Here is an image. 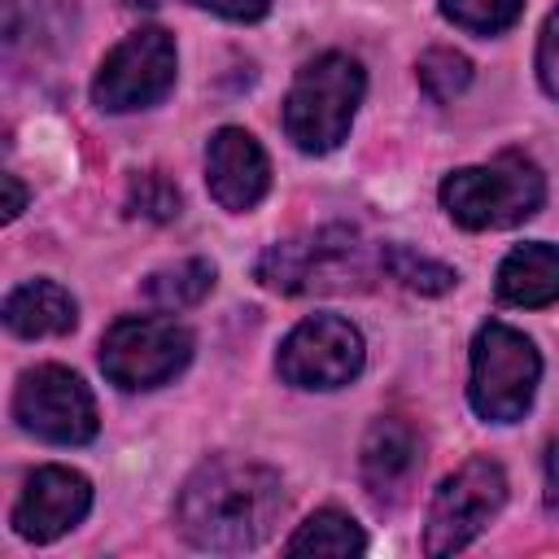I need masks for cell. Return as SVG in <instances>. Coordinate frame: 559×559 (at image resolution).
<instances>
[{
  "label": "cell",
  "mask_w": 559,
  "mask_h": 559,
  "mask_svg": "<svg viewBox=\"0 0 559 559\" xmlns=\"http://www.w3.org/2000/svg\"><path fill=\"white\" fill-rule=\"evenodd\" d=\"M205 183L223 210H253L271 188V162L245 127H218L205 148Z\"/></svg>",
  "instance_id": "7c38bea8"
},
{
  "label": "cell",
  "mask_w": 559,
  "mask_h": 559,
  "mask_svg": "<svg viewBox=\"0 0 559 559\" xmlns=\"http://www.w3.org/2000/svg\"><path fill=\"white\" fill-rule=\"evenodd\" d=\"M74 319H79L74 297L52 280H26L4 297V328L13 336H26V341L61 336L74 328Z\"/></svg>",
  "instance_id": "5bb4252c"
},
{
  "label": "cell",
  "mask_w": 559,
  "mask_h": 559,
  "mask_svg": "<svg viewBox=\"0 0 559 559\" xmlns=\"http://www.w3.org/2000/svg\"><path fill=\"white\" fill-rule=\"evenodd\" d=\"M380 262H384V271H389L393 280H402V284H406V288H415V293H445V288H454V284H459V275H454L450 266L428 262V258H415V253H411V249H402V245L380 249Z\"/></svg>",
  "instance_id": "d6986e66"
},
{
  "label": "cell",
  "mask_w": 559,
  "mask_h": 559,
  "mask_svg": "<svg viewBox=\"0 0 559 559\" xmlns=\"http://www.w3.org/2000/svg\"><path fill=\"white\" fill-rule=\"evenodd\" d=\"M546 201V179L533 157L524 153H498L485 166H463L445 175L441 183V205L445 214L467 227V231H489V227H515L533 218Z\"/></svg>",
  "instance_id": "3957f363"
},
{
  "label": "cell",
  "mask_w": 559,
  "mask_h": 559,
  "mask_svg": "<svg viewBox=\"0 0 559 559\" xmlns=\"http://www.w3.org/2000/svg\"><path fill=\"white\" fill-rule=\"evenodd\" d=\"M362 66L349 52H319L306 61L284 96V131L301 153H332L358 114Z\"/></svg>",
  "instance_id": "7a4b0ae2"
},
{
  "label": "cell",
  "mask_w": 559,
  "mask_h": 559,
  "mask_svg": "<svg viewBox=\"0 0 559 559\" xmlns=\"http://www.w3.org/2000/svg\"><path fill=\"white\" fill-rule=\"evenodd\" d=\"M192 358V332L175 319L127 314L100 336V371L118 389H157L175 380Z\"/></svg>",
  "instance_id": "8992f818"
},
{
  "label": "cell",
  "mask_w": 559,
  "mask_h": 559,
  "mask_svg": "<svg viewBox=\"0 0 559 559\" xmlns=\"http://www.w3.org/2000/svg\"><path fill=\"white\" fill-rule=\"evenodd\" d=\"M520 9H524V0H441V13L454 26L472 31V35H498V31H507L520 17Z\"/></svg>",
  "instance_id": "ffe728a7"
},
{
  "label": "cell",
  "mask_w": 559,
  "mask_h": 559,
  "mask_svg": "<svg viewBox=\"0 0 559 559\" xmlns=\"http://www.w3.org/2000/svg\"><path fill=\"white\" fill-rule=\"evenodd\" d=\"M13 415L26 432H35L44 441H57V445H83V441L96 437V424H100L92 389L70 367H57V362L31 367L17 380Z\"/></svg>",
  "instance_id": "30bf717a"
},
{
  "label": "cell",
  "mask_w": 559,
  "mask_h": 559,
  "mask_svg": "<svg viewBox=\"0 0 559 559\" xmlns=\"http://www.w3.org/2000/svg\"><path fill=\"white\" fill-rule=\"evenodd\" d=\"M546 507L559 515V441L546 445Z\"/></svg>",
  "instance_id": "cb8c5ba5"
},
{
  "label": "cell",
  "mask_w": 559,
  "mask_h": 559,
  "mask_svg": "<svg viewBox=\"0 0 559 559\" xmlns=\"http://www.w3.org/2000/svg\"><path fill=\"white\" fill-rule=\"evenodd\" d=\"M284 511V485L271 467L245 459H210L201 463L175 502L179 533L201 550H253L271 537Z\"/></svg>",
  "instance_id": "6da1fadb"
},
{
  "label": "cell",
  "mask_w": 559,
  "mask_h": 559,
  "mask_svg": "<svg viewBox=\"0 0 559 559\" xmlns=\"http://www.w3.org/2000/svg\"><path fill=\"white\" fill-rule=\"evenodd\" d=\"M26 210V188L17 183V175H4V218H17Z\"/></svg>",
  "instance_id": "d4e9b609"
},
{
  "label": "cell",
  "mask_w": 559,
  "mask_h": 559,
  "mask_svg": "<svg viewBox=\"0 0 559 559\" xmlns=\"http://www.w3.org/2000/svg\"><path fill=\"white\" fill-rule=\"evenodd\" d=\"M87 511H92L87 476L52 463V467H35L26 476V489L13 507V528L26 542H52V537L70 533L74 524H83Z\"/></svg>",
  "instance_id": "8fae6325"
},
{
  "label": "cell",
  "mask_w": 559,
  "mask_h": 559,
  "mask_svg": "<svg viewBox=\"0 0 559 559\" xmlns=\"http://www.w3.org/2000/svg\"><path fill=\"white\" fill-rule=\"evenodd\" d=\"M192 4L197 9H210V13L227 17V22H258L271 9V0H192Z\"/></svg>",
  "instance_id": "603a6c76"
},
{
  "label": "cell",
  "mask_w": 559,
  "mask_h": 559,
  "mask_svg": "<svg viewBox=\"0 0 559 559\" xmlns=\"http://www.w3.org/2000/svg\"><path fill=\"white\" fill-rule=\"evenodd\" d=\"M362 332L349 319L310 314L280 341L275 371L297 389H341L362 371Z\"/></svg>",
  "instance_id": "ba28073f"
},
{
  "label": "cell",
  "mask_w": 559,
  "mask_h": 559,
  "mask_svg": "<svg viewBox=\"0 0 559 559\" xmlns=\"http://www.w3.org/2000/svg\"><path fill=\"white\" fill-rule=\"evenodd\" d=\"M362 480L376 498H397L406 489V480L419 467V441L411 432V424L402 419H376L362 437V454H358Z\"/></svg>",
  "instance_id": "4fadbf2b"
},
{
  "label": "cell",
  "mask_w": 559,
  "mask_h": 559,
  "mask_svg": "<svg viewBox=\"0 0 559 559\" xmlns=\"http://www.w3.org/2000/svg\"><path fill=\"white\" fill-rule=\"evenodd\" d=\"M170 87H175V39L162 26H144L127 35L118 48H109V57L92 79V100L109 114H127L162 100Z\"/></svg>",
  "instance_id": "9c48e42d"
},
{
  "label": "cell",
  "mask_w": 559,
  "mask_h": 559,
  "mask_svg": "<svg viewBox=\"0 0 559 559\" xmlns=\"http://www.w3.org/2000/svg\"><path fill=\"white\" fill-rule=\"evenodd\" d=\"M542 380V358L537 345L507 328V323H485L472 341V411L489 424H511L533 406Z\"/></svg>",
  "instance_id": "5b68a950"
},
{
  "label": "cell",
  "mask_w": 559,
  "mask_h": 559,
  "mask_svg": "<svg viewBox=\"0 0 559 559\" xmlns=\"http://www.w3.org/2000/svg\"><path fill=\"white\" fill-rule=\"evenodd\" d=\"M284 550L288 555H332V559H345V555H362L367 550V533L358 528L354 515H345L336 507H323L284 542Z\"/></svg>",
  "instance_id": "2e32d148"
},
{
  "label": "cell",
  "mask_w": 559,
  "mask_h": 559,
  "mask_svg": "<svg viewBox=\"0 0 559 559\" xmlns=\"http://www.w3.org/2000/svg\"><path fill=\"white\" fill-rule=\"evenodd\" d=\"M472 83V61L454 48H428L419 57V87L432 100H454Z\"/></svg>",
  "instance_id": "ac0fdd59"
},
{
  "label": "cell",
  "mask_w": 559,
  "mask_h": 559,
  "mask_svg": "<svg viewBox=\"0 0 559 559\" xmlns=\"http://www.w3.org/2000/svg\"><path fill=\"white\" fill-rule=\"evenodd\" d=\"M253 271L275 293H345L371 275V258L354 227L332 223L271 245Z\"/></svg>",
  "instance_id": "277c9868"
},
{
  "label": "cell",
  "mask_w": 559,
  "mask_h": 559,
  "mask_svg": "<svg viewBox=\"0 0 559 559\" xmlns=\"http://www.w3.org/2000/svg\"><path fill=\"white\" fill-rule=\"evenodd\" d=\"M498 297L507 306H550L559 301V245H520L498 266Z\"/></svg>",
  "instance_id": "9a60e30c"
},
{
  "label": "cell",
  "mask_w": 559,
  "mask_h": 559,
  "mask_svg": "<svg viewBox=\"0 0 559 559\" xmlns=\"http://www.w3.org/2000/svg\"><path fill=\"white\" fill-rule=\"evenodd\" d=\"M214 288V266L205 258H183L175 266H162L153 271L144 284H140V297L157 310H188L197 306L205 293Z\"/></svg>",
  "instance_id": "e0dca14e"
},
{
  "label": "cell",
  "mask_w": 559,
  "mask_h": 559,
  "mask_svg": "<svg viewBox=\"0 0 559 559\" xmlns=\"http://www.w3.org/2000/svg\"><path fill=\"white\" fill-rule=\"evenodd\" d=\"M127 210L140 214V218H153V223H166L179 214V188L162 175V170H148V175H135L131 188H127Z\"/></svg>",
  "instance_id": "44dd1931"
},
{
  "label": "cell",
  "mask_w": 559,
  "mask_h": 559,
  "mask_svg": "<svg viewBox=\"0 0 559 559\" xmlns=\"http://www.w3.org/2000/svg\"><path fill=\"white\" fill-rule=\"evenodd\" d=\"M507 502V476L493 459H467L459 472H450L428 507L424 524V550L428 555H454L463 550Z\"/></svg>",
  "instance_id": "52a82bcc"
},
{
  "label": "cell",
  "mask_w": 559,
  "mask_h": 559,
  "mask_svg": "<svg viewBox=\"0 0 559 559\" xmlns=\"http://www.w3.org/2000/svg\"><path fill=\"white\" fill-rule=\"evenodd\" d=\"M537 79H542V87L559 100V9L546 17L542 39H537Z\"/></svg>",
  "instance_id": "7402d4cb"
}]
</instances>
